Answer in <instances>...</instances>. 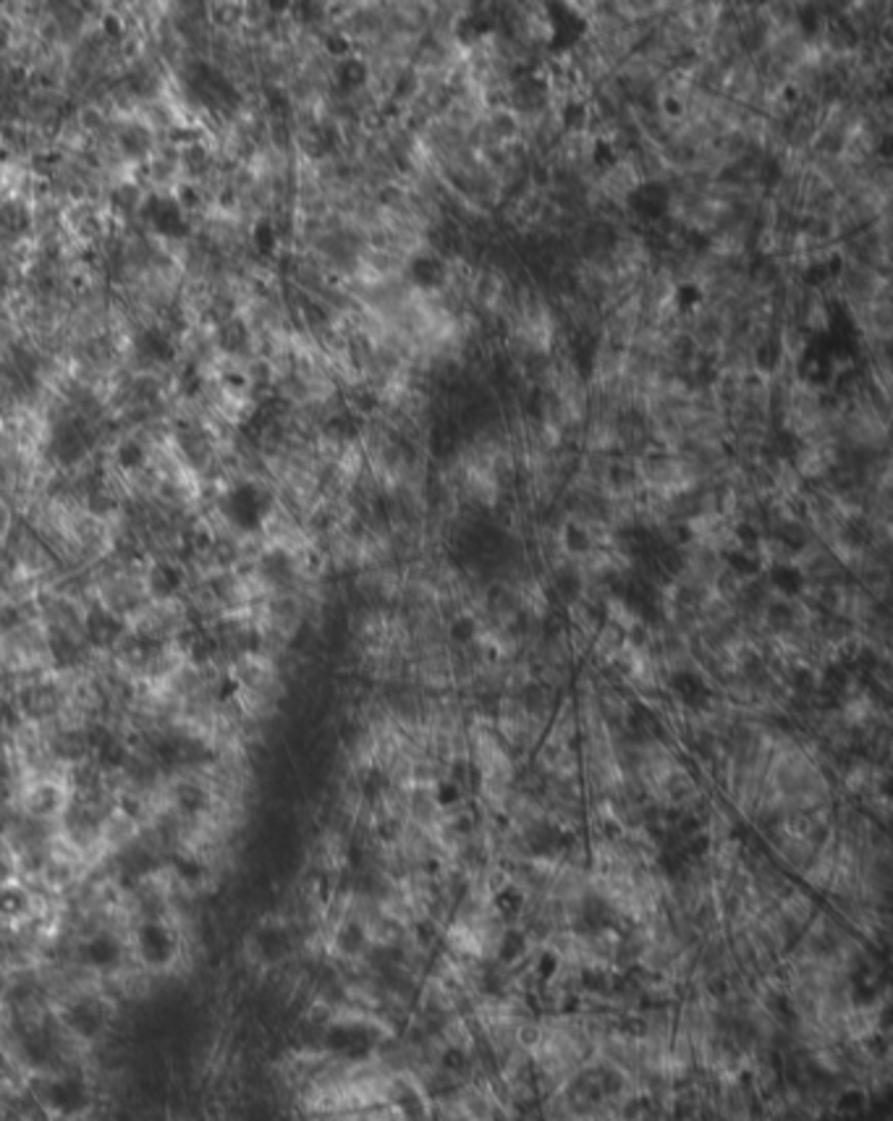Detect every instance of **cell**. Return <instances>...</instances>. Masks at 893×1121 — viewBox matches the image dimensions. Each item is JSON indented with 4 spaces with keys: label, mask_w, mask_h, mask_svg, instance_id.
Returning a JSON list of instances; mask_svg holds the SVG:
<instances>
[{
    "label": "cell",
    "mask_w": 893,
    "mask_h": 1121,
    "mask_svg": "<svg viewBox=\"0 0 893 1121\" xmlns=\"http://www.w3.org/2000/svg\"><path fill=\"white\" fill-rule=\"evenodd\" d=\"M621 648H624V632L609 624V621L598 629V634L592 637L590 642L592 655H595V665H613L616 655L621 653Z\"/></svg>",
    "instance_id": "cell-1"
}]
</instances>
